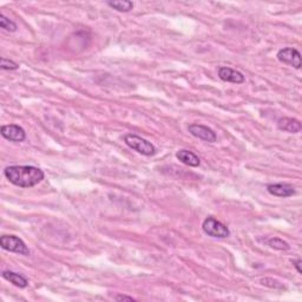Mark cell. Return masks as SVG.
I'll use <instances>...</instances> for the list:
<instances>
[{
  "mask_svg": "<svg viewBox=\"0 0 302 302\" xmlns=\"http://www.w3.org/2000/svg\"><path fill=\"white\" fill-rule=\"evenodd\" d=\"M10 183L20 188H32L41 183L45 175L42 169L32 165H11L4 170Z\"/></svg>",
  "mask_w": 302,
  "mask_h": 302,
  "instance_id": "obj_1",
  "label": "cell"
},
{
  "mask_svg": "<svg viewBox=\"0 0 302 302\" xmlns=\"http://www.w3.org/2000/svg\"><path fill=\"white\" fill-rule=\"evenodd\" d=\"M124 142L129 148H131L135 151H137L138 154L141 155L154 156L156 154L155 145L152 144L151 142L145 140V138L137 136V135L128 133L124 137Z\"/></svg>",
  "mask_w": 302,
  "mask_h": 302,
  "instance_id": "obj_2",
  "label": "cell"
},
{
  "mask_svg": "<svg viewBox=\"0 0 302 302\" xmlns=\"http://www.w3.org/2000/svg\"><path fill=\"white\" fill-rule=\"evenodd\" d=\"M0 247L4 250L11 253H17L20 255L28 256L30 255V249L25 245L23 240L14 235H3L0 238Z\"/></svg>",
  "mask_w": 302,
  "mask_h": 302,
  "instance_id": "obj_3",
  "label": "cell"
},
{
  "mask_svg": "<svg viewBox=\"0 0 302 302\" xmlns=\"http://www.w3.org/2000/svg\"><path fill=\"white\" fill-rule=\"evenodd\" d=\"M202 229L207 235L212 236V238L225 239L230 235V230L227 225L214 217H207L202 223Z\"/></svg>",
  "mask_w": 302,
  "mask_h": 302,
  "instance_id": "obj_4",
  "label": "cell"
},
{
  "mask_svg": "<svg viewBox=\"0 0 302 302\" xmlns=\"http://www.w3.org/2000/svg\"><path fill=\"white\" fill-rule=\"evenodd\" d=\"M278 59L282 61V63L295 68L296 70L301 69V54L299 51L296 49H293V47H285V49L280 50L278 52Z\"/></svg>",
  "mask_w": 302,
  "mask_h": 302,
  "instance_id": "obj_5",
  "label": "cell"
},
{
  "mask_svg": "<svg viewBox=\"0 0 302 302\" xmlns=\"http://www.w3.org/2000/svg\"><path fill=\"white\" fill-rule=\"evenodd\" d=\"M0 133L4 138H6L7 141L11 142H24L26 138V132L25 130L19 125L10 124V125H3L0 129Z\"/></svg>",
  "mask_w": 302,
  "mask_h": 302,
  "instance_id": "obj_6",
  "label": "cell"
},
{
  "mask_svg": "<svg viewBox=\"0 0 302 302\" xmlns=\"http://www.w3.org/2000/svg\"><path fill=\"white\" fill-rule=\"evenodd\" d=\"M188 131L194 137L199 138V140H202V141L209 142V143H214V142H216V140H217V136H216V133L214 132V130L208 128V126H206V125L191 124V125H189Z\"/></svg>",
  "mask_w": 302,
  "mask_h": 302,
  "instance_id": "obj_7",
  "label": "cell"
},
{
  "mask_svg": "<svg viewBox=\"0 0 302 302\" xmlns=\"http://www.w3.org/2000/svg\"><path fill=\"white\" fill-rule=\"evenodd\" d=\"M218 77L223 82L234 83V84H242L245 82V76L241 72L232 70V69L227 66H221L218 69Z\"/></svg>",
  "mask_w": 302,
  "mask_h": 302,
  "instance_id": "obj_8",
  "label": "cell"
},
{
  "mask_svg": "<svg viewBox=\"0 0 302 302\" xmlns=\"http://www.w3.org/2000/svg\"><path fill=\"white\" fill-rule=\"evenodd\" d=\"M267 190L269 194L278 196V197H290V196L295 195V188L287 183L269 184Z\"/></svg>",
  "mask_w": 302,
  "mask_h": 302,
  "instance_id": "obj_9",
  "label": "cell"
},
{
  "mask_svg": "<svg viewBox=\"0 0 302 302\" xmlns=\"http://www.w3.org/2000/svg\"><path fill=\"white\" fill-rule=\"evenodd\" d=\"M278 128L289 133H299L302 129V125L299 119L282 117L278 121Z\"/></svg>",
  "mask_w": 302,
  "mask_h": 302,
  "instance_id": "obj_10",
  "label": "cell"
},
{
  "mask_svg": "<svg viewBox=\"0 0 302 302\" xmlns=\"http://www.w3.org/2000/svg\"><path fill=\"white\" fill-rule=\"evenodd\" d=\"M176 158L178 161H181L183 164L185 165H189V166H192V168H196V166H198L201 164V161H199V158L196 156L192 151H189V150H180L177 151L176 154Z\"/></svg>",
  "mask_w": 302,
  "mask_h": 302,
  "instance_id": "obj_11",
  "label": "cell"
},
{
  "mask_svg": "<svg viewBox=\"0 0 302 302\" xmlns=\"http://www.w3.org/2000/svg\"><path fill=\"white\" fill-rule=\"evenodd\" d=\"M2 276L6 281H9L12 283V285L19 287V288H26L28 286V281L24 278L23 275L18 274V273L14 272H10V271H4Z\"/></svg>",
  "mask_w": 302,
  "mask_h": 302,
  "instance_id": "obj_12",
  "label": "cell"
},
{
  "mask_svg": "<svg viewBox=\"0 0 302 302\" xmlns=\"http://www.w3.org/2000/svg\"><path fill=\"white\" fill-rule=\"evenodd\" d=\"M108 5L118 12H130L133 9V3L129 0H114V2H108Z\"/></svg>",
  "mask_w": 302,
  "mask_h": 302,
  "instance_id": "obj_13",
  "label": "cell"
},
{
  "mask_svg": "<svg viewBox=\"0 0 302 302\" xmlns=\"http://www.w3.org/2000/svg\"><path fill=\"white\" fill-rule=\"evenodd\" d=\"M268 246L273 249L276 250H288L289 249V245L283 240L279 239V238H272L268 240Z\"/></svg>",
  "mask_w": 302,
  "mask_h": 302,
  "instance_id": "obj_14",
  "label": "cell"
},
{
  "mask_svg": "<svg viewBox=\"0 0 302 302\" xmlns=\"http://www.w3.org/2000/svg\"><path fill=\"white\" fill-rule=\"evenodd\" d=\"M0 26L4 30L9 31V32H16L17 31V25L16 23H13L12 20H10L9 18H7L5 14H0Z\"/></svg>",
  "mask_w": 302,
  "mask_h": 302,
  "instance_id": "obj_15",
  "label": "cell"
},
{
  "mask_svg": "<svg viewBox=\"0 0 302 302\" xmlns=\"http://www.w3.org/2000/svg\"><path fill=\"white\" fill-rule=\"evenodd\" d=\"M0 68H2L3 70L14 71V70H18V69H19V64L14 63L13 60L6 59V58L3 57L2 59H0Z\"/></svg>",
  "mask_w": 302,
  "mask_h": 302,
  "instance_id": "obj_16",
  "label": "cell"
},
{
  "mask_svg": "<svg viewBox=\"0 0 302 302\" xmlns=\"http://www.w3.org/2000/svg\"><path fill=\"white\" fill-rule=\"evenodd\" d=\"M116 300H117V301H124V300L133 301L135 299H132L131 296H126V295H118V296H116Z\"/></svg>",
  "mask_w": 302,
  "mask_h": 302,
  "instance_id": "obj_17",
  "label": "cell"
},
{
  "mask_svg": "<svg viewBox=\"0 0 302 302\" xmlns=\"http://www.w3.org/2000/svg\"><path fill=\"white\" fill-rule=\"evenodd\" d=\"M293 264H294V267L296 268V271H297V273H302V271H301V267H300V264H301V260H296V261H294L293 262Z\"/></svg>",
  "mask_w": 302,
  "mask_h": 302,
  "instance_id": "obj_18",
  "label": "cell"
}]
</instances>
